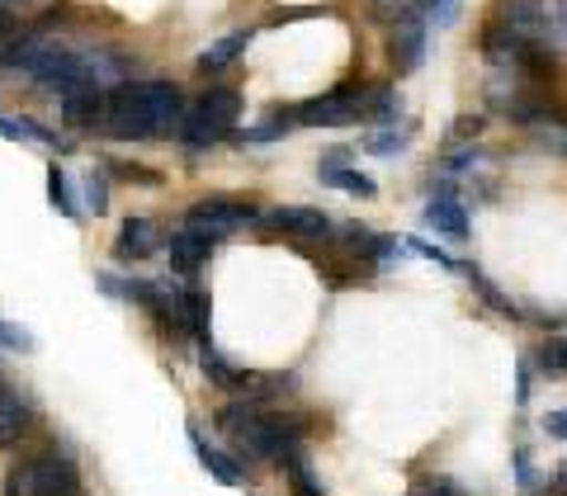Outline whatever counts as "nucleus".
<instances>
[{
	"mask_svg": "<svg viewBox=\"0 0 567 496\" xmlns=\"http://www.w3.org/2000/svg\"><path fill=\"white\" fill-rule=\"evenodd\" d=\"M6 496H81V473L66 454H29L10 464Z\"/></svg>",
	"mask_w": 567,
	"mask_h": 496,
	"instance_id": "1",
	"label": "nucleus"
},
{
	"mask_svg": "<svg viewBox=\"0 0 567 496\" xmlns=\"http://www.w3.org/2000/svg\"><path fill=\"white\" fill-rule=\"evenodd\" d=\"M284 118H289V128H346V123L364 118V91L354 81H346L331 95H317V100L284 110Z\"/></svg>",
	"mask_w": 567,
	"mask_h": 496,
	"instance_id": "2",
	"label": "nucleus"
},
{
	"mask_svg": "<svg viewBox=\"0 0 567 496\" xmlns=\"http://www.w3.org/2000/svg\"><path fill=\"white\" fill-rule=\"evenodd\" d=\"M260 223V208L256 204H241V199H204L185 213V232L204 237V241H218V237H233L241 227Z\"/></svg>",
	"mask_w": 567,
	"mask_h": 496,
	"instance_id": "3",
	"label": "nucleus"
},
{
	"mask_svg": "<svg viewBox=\"0 0 567 496\" xmlns=\"http://www.w3.org/2000/svg\"><path fill=\"white\" fill-rule=\"evenodd\" d=\"M492 24L511 33L516 43H544L548 39V6L544 0H496V14Z\"/></svg>",
	"mask_w": 567,
	"mask_h": 496,
	"instance_id": "4",
	"label": "nucleus"
},
{
	"mask_svg": "<svg viewBox=\"0 0 567 496\" xmlns=\"http://www.w3.org/2000/svg\"><path fill=\"white\" fill-rule=\"evenodd\" d=\"M265 227H275V232H289V237H308V241H317V237L327 241L336 232L322 208H270V213H265Z\"/></svg>",
	"mask_w": 567,
	"mask_h": 496,
	"instance_id": "5",
	"label": "nucleus"
},
{
	"mask_svg": "<svg viewBox=\"0 0 567 496\" xmlns=\"http://www.w3.org/2000/svg\"><path fill=\"white\" fill-rule=\"evenodd\" d=\"M425 33H431V24H425V14H416V20H402V24H393V33H388V58H393V66L398 71H412V66H421V58H425Z\"/></svg>",
	"mask_w": 567,
	"mask_h": 496,
	"instance_id": "6",
	"label": "nucleus"
},
{
	"mask_svg": "<svg viewBox=\"0 0 567 496\" xmlns=\"http://www.w3.org/2000/svg\"><path fill=\"white\" fill-rule=\"evenodd\" d=\"M104 104H110V95H104L100 85H76V91H66L62 95L66 128H104Z\"/></svg>",
	"mask_w": 567,
	"mask_h": 496,
	"instance_id": "7",
	"label": "nucleus"
},
{
	"mask_svg": "<svg viewBox=\"0 0 567 496\" xmlns=\"http://www.w3.org/2000/svg\"><path fill=\"white\" fill-rule=\"evenodd\" d=\"M425 227H435V232L450 237V241H464L468 237V213H464V204L454 199L450 185H440V194L425 204Z\"/></svg>",
	"mask_w": 567,
	"mask_h": 496,
	"instance_id": "8",
	"label": "nucleus"
},
{
	"mask_svg": "<svg viewBox=\"0 0 567 496\" xmlns=\"http://www.w3.org/2000/svg\"><path fill=\"white\" fill-rule=\"evenodd\" d=\"M194 114H199L204 123H213L218 133H233V123L241 118V95L227 91V85H208V91L199 95V104H194Z\"/></svg>",
	"mask_w": 567,
	"mask_h": 496,
	"instance_id": "9",
	"label": "nucleus"
},
{
	"mask_svg": "<svg viewBox=\"0 0 567 496\" xmlns=\"http://www.w3.org/2000/svg\"><path fill=\"white\" fill-rule=\"evenodd\" d=\"M156 251V227L147 218H128L114 237V260H147Z\"/></svg>",
	"mask_w": 567,
	"mask_h": 496,
	"instance_id": "10",
	"label": "nucleus"
},
{
	"mask_svg": "<svg viewBox=\"0 0 567 496\" xmlns=\"http://www.w3.org/2000/svg\"><path fill=\"white\" fill-rule=\"evenodd\" d=\"M29 431V402L14 388L0 383V450L20 445V435Z\"/></svg>",
	"mask_w": 567,
	"mask_h": 496,
	"instance_id": "11",
	"label": "nucleus"
},
{
	"mask_svg": "<svg viewBox=\"0 0 567 496\" xmlns=\"http://www.w3.org/2000/svg\"><path fill=\"white\" fill-rule=\"evenodd\" d=\"M166 251H171V265L181 275H194V270H204L208 265V251H213V241H204V237H194V232H171V241H166Z\"/></svg>",
	"mask_w": 567,
	"mask_h": 496,
	"instance_id": "12",
	"label": "nucleus"
},
{
	"mask_svg": "<svg viewBox=\"0 0 567 496\" xmlns=\"http://www.w3.org/2000/svg\"><path fill=\"white\" fill-rule=\"evenodd\" d=\"M189 445H194V454H199V464H204L213 477H218V483H227V487H237V483H241V468H237L227 454H218V450L208 445V440L199 435V425H189Z\"/></svg>",
	"mask_w": 567,
	"mask_h": 496,
	"instance_id": "13",
	"label": "nucleus"
},
{
	"mask_svg": "<svg viewBox=\"0 0 567 496\" xmlns=\"http://www.w3.org/2000/svg\"><path fill=\"white\" fill-rule=\"evenodd\" d=\"M175 308H181V327L204 345V341H208V293H199V289H181Z\"/></svg>",
	"mask_w": 567,
	"mask_h": 496,
	"instance_id": "14",
	"label": "nucleus"
},
{
	"mask_svg": "<svg viewBox=\"0 0 567 496\" xmlns=\"http://www.w3.org/2000/svg\"><path fill=\"white\" fill-rule=\"evenodd\" d=\"M246 48H251V29L227 33V39H218V43H213V48L204 52V58H199V71H204V76H213V71H223L227 62H237Z\"/></svg>",
	"mask_w": 567,
	"mask_h": 496,
	"instance_id": "15",
	"label": "nucleus"
},
{
	"mask_svg": "<svg viewBox=\"0 0 567 496\" xmlns=\"http://www.w3.org/2000/svg\"><path fill=\"white\" fill-rule=\"evenodd\" d=\"M199 364H204V374L218 383V388H251V383H256V374H237V369L227 364L218 350H213V341L199 345Z\"/></svg>",
	"mask_w": 567,
	"mask_h": 496,
	"instance_id": "16",
	"label": "nucleus"
},
{
	"mask_svg": "<svg viewBox=\"0 0 567 496\" xmlns=\"http://www.w3.org/2000/svg\"><path fill=\"white\" fill-rule=\"evenodd\" d=\"M398 114H402V95L393 91V85H374V91H364V118L398 123Z\"/></svg>",
	"mask_w": 567,
	"mask_h": 496,
	"instance_id": "17",
	"label": "nucleus"
},
{
	"mask_svg": "<svg viewBox=\"0 0 567 496\" xmlns=\"http://www.w3.org/2000/svg\"><path fill=\"white\" fill-rule=\"evenodd\" d=\"M322 180L336 185V189H346V194H360V199H374V194H379V185L369 180L364 170H350V166H341V170H322Z\"/></svg>",
	"mask_w": 567,
	"mask_h": 496,
	"instance_id": "18",
	"label": "nucleus"
},
{
	"mask_svg": "<svg viewBox=\"0 0 567 496\" xmlns=\"http://www.w3.org/2000/svg\"><path fill=\"white\" fill-rule=\"evenodd\" d=\"M458 270H464V275L473 279V289H477V293H483V298H487V303H492L496 312H502V317H520V308H516V303H511V298H506L502 289H496V283H492V279H487L483 270H473V265H458Z\"/></svg>",
	"mask_w": 567,
	"mask_h": 496,
	"instance_id": "19",
	"label": "nucleus"
},
{
	"mask_svg": "<svg viewBox=\"0 0 567 496\" xmlns=\"http://www.w3.org/2000/svg\"><path fill=\"white\" fill-rule=\"evenodd\" d=\"M48 204L58 208L62 218H76V199H71V185H66V175H62L58 162L48 166Z\"/></svg>",
	"mask_w": 567,
	"mask_h": 496,
	"instance_id": "20",
	"label": "nucleus"
},
{
	"mask_svg": "<svg viewBox=\"0 0 567 496\" xmlns=\"http://www.w3.org/2000/svg\"><path fill=\"white\" fill-rule=\"evenodd\" d=\"M223 137H227V133H218V128H213V123H204L199 114H189L185 128H181V142H185L189 152H204V147H213V142H223Z\"/></svg>",
	"mask_w": 567,
	"mask_h": 496,
	"instance_id": "21",
	"label": "nucleus"
},
{
	"mask_svg": "<svg viewBox=\"0 0 567 496\" xmlns=\"http://www.w3.org/2000/svg\"><path fill=\"white\" fill-rule=\"evenodd\" d=\"M284 468H289V487H293V496H327V492H322V483L312 477V468L303 464V454L284 458Z\"/></svg>",
	"mask_w": 567,
	"mask_h": 496,
	"instance_id": "22",
	"label": "nucleus"
},
{
	"mask_svg": "<svg viewBox=\"0 0 567 496\" xmlns=\"http://www.w3.org/2000/svg\"><path fill=\"white\" fill-rule=\"evenodd\" d=\"M0 137H14V142H58L48 128H39V123H29V118H6V114H0Z\"/></svg>",
	"mask_w": 567,
	"mask_h": 496,
	"instance_id": "23",
	"label": "nucleus"
},
{
	"mask_svg": "<svg viewBox=\"0 0 567 496\" xmlns=\"http://www.w3.org/2000/svg\"><path fill=\"white\" fill-rule=\"evenodd\" d=\"M406 137H412V128H383V133H369L364 137V152H374V156H398L406 147Z\"/></svg>",
	"mask_w": 567,
	"mask_h": 496,
	"instance_id": "24",
	"label": "nucleus"
},
{
	"mask_svg": "<svg viewBox=\"0 0 567 496\" xmlns=\"http://www.w3.org/2000/svg\"><path fill=\"white\" fill-rule=\"evenodd\" d=\"M85 208H91L95 218H104V213H110V180H104V170L85 175Z\"/></svg>",
	"mask_w": 567,
	"mask_h": 496,
	"instance_id": "25",
	"label": "nucleus"
},
{
	"mask_svg": "<svg viewBox=\"0 0 567 496\" xmlns=\"http://www.w3.org/2000/svg\"><path fill=\"white\" fill-rule=\"evenodd\" d=\"M458 6L464 0H421V10H425V24H435V29H450L458 20Z\"/></svg>",
	"mask_w": 567,
	"mask_h": 496,
	"instance_id": "26",
	"label": "nucleus"
},
{
	"mask_svg": "<svg viewBox=\"0 0 567 496\" xmlns=\"http://www.w3.org/2000/svg\"><path fill=\"white\" fill-rule=\"evenodd\" d=\"M535 360L544 374H567V341H544Z\"/></svg>",
	"mask_w": 567,
	"mask_h": 496,
	"instance_id": "27",
	"label": "nucleus"
},
{
	"mask_svg": "<svg viewBox=\"0 0 567 496\" xmlns=\"http://www.w3.org/2000/svg\"><path fill=\"white\" fill-rule=\"evenodd\" d=\"M0 350H20V354H29V350H33V331H24L20 322H6V317H0Z\"/></svg>",
	"mask_w": 567,
	"mask_h": 496,
	"instance_id": "28",
	"label": "nucleus"
},
{
	"mask_svg": "<svg viewBox=\"0 0 567 496\" xmlns=\"http://www.w3.org/2000/svg\"><path fill=\"white\" fill-rule=\"evenodd\" d=\"M406 251H416V256H425V260H435L440 270H458V260H450V256L440 251L435 241H421V237H412V241H406Z\"/></svg>",
	"mask_w": 567,
	"mask_h": 496,
	"instance_id": "29",
	"label": "nucleus"
},
{
	"mask_svg": "<svg viewBox=\"0 0 567 496\" xmlns=\"http://www.w3.org/2000/svg\"><path fill=\"white\" fill-rule=\"evenodd\" d=\"M402 251H406V246H402L398 237H379V241H374V256H369V260H374V265H398Z\"/></svg>",
	"mask_w": 567,
	"mask_h": 496,
	"instance_id": "30",
	"label": "nucleus"
},
{
	"mask_svg": "<svg viewBox=\"0 0 567 496\" xmlns=\"http://www.w3.org/2000/svg\"><path fill=\"white\" fill-rule=\"evenodd\" d=\"M114 175H123V180H137V185H162V175L147 170V166H133V162H114Z\"/></svg>",
	"mask_w": 567,
	"mask_h": 496,
	"instance_id": "31",
	"label": "nucleus"
},
{
	"mask_svg": "<svg viewBox=\"0 0 567 496\" xmlns=\"http://www.w3.org/2000/svg\"><path fill=\"white\" fill-rule=\"evenodd\" d=\"M416 496H464V492H458V483H450V477H425Z\"/></svg>",
	"mask_w": 567,
	"mask_h": 496,
	"instance_id": "32",
	"label": "nucleus"
},
{
	"mask_svg": "<svg viewBox=\"0 0 567 496\" xmlns=\"http://www.w3.org/2000/svg\"><path fill=\"white\" fill-rule=\"evenodd\" d=\"M483 114H464V118H458L454 123V133H450V142H458V137H477V133H483Z\"/></svg>",
	"mask_w": 567,
	"mask_h": 496,
	"instance_id": "33",
	"label": "nucleus"
},
{
	"mask_svg": "<svg viewBox=\"0 0 567 496\" xmlns=\"http://www.w3.org/2000/svg\"><path fill=\"white\" fill-rule=\"evenodd\" d=\"M308 14H322V6H289V10H275L270 20L275 24H289V20H308Z\"/></svg>",
	"mask_w": 567,
	"mask_h": 496,
	"instance_id": "34",
	"label": "nucleus"
},
{
	"mask_svg": "<svg viewBox=\"0 0 567 496\" xmlns=\"http://www.w3.org/2000/svg\"><path fill=\"white\" fill-rule=\"evenodd\" d=\"M350 156H354V147H331L317 170H341V166H350Z\"/></svg>",
	"mask_w": 567,
	"mask_h": 496,
	"instance_id": "35",
	"label": "nucleus"
},
{
	"mask_svg": "<svg viewBox=\"0 0 567 496\" xmlns=\"http://www.w3.org/2000/svg\"><path fill=\"white\" fill-rule=\"evenodd\" d=\"M544 431H548V440H567V406H563V412L544 416Z\"/></svg>",
	"mask_w": 567,
	"mask_h": 496,
	"instance_id": "36",
	"label": "nucleus"
},
{
	"mask_svg": "<svg viewBox=\"0 0 567 496\" xmlns=\"http://www.w3.org/2000/svg\"><path fill=\"white\" fill-rule=\"evenodd\" d=\"M516 473H520V487H529V483H535V473H529V458H525V450L516 454Z\"/></svg>",
	"mask_w": 567,
	"mask_h": 496,
	"instance_id": "37",
	"label": "nucleus"
},
{
	"mask_svg": "<svg viewBox=\"0 0 567 496\" xmlns=\"http://www.w3.org/2000/svg\"><path fill=\"white\" fill-rule=\"evenodd\" d=\"M554 492H558V496H567V464H563V468H558V477H554Z\"/></svg>",
	"mask_w": 567,
	"mask_h": 496,
	"instance_id": "38",
	"label": "nucleus"
},
{
	"mask_svg": "<svg viewBox=\"0 0 567 496\" xmlns=\"http://www.w3.org/2000/svg\"><path fill=\"white\" fill-rule=\"evenodd\" d=\"M554 14H558L563 24H567V0H554Z\"/></svg>",
	"mask_w": 567,
	"mask_h": 496,
	"instance_id": "39",
	"label": "nucleus"
}]
</instances>
